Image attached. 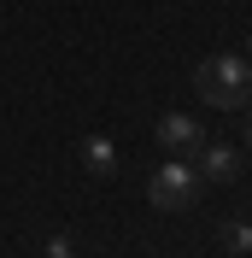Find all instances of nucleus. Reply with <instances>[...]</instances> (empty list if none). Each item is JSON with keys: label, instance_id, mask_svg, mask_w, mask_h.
Listing matches in <instances>:
<instances>
[{"label": "nucleus", "instance_id": "1", "mask_svg": "<svg viewBox=\"0 0 252 258\" xmlns=\"http://www.w3.org/2000/svg\"><path fill=\"white\" fill-rule=\"evenodd\" d=\"M194 88H200L205 106H217V112H235V106H252V64L246 59H205L194 71Z\"/></svg>", "mask_w": 252, "mask_h": 258}, {"label": "nucleus", "instance_id": "2", "mask_svg": "<svg viewBox=\"0 0 252 258\" xmlns=\"http://www.w3.org/2000/svg\"><path fill=\"white\" fill-rule=\"evenodd\" d=\"M200 188H205L200 170H194L188 159H170V164H158V170H153V188H147V194H153L158 211H188L194 200H200Z\"/></svg>", "mask_w": 252, "mask_h": 258}, {"label": "nucleus", "instance_id": "3", "mask_svg": "<svg viewBox=\"0 0 252 258\" xmlns=\"http://www.w3.org/2000/svg\"><path fill=\"white\" fill-rule=\"evenodd\" d=\"M158 147H164V153H188V159H194V153L205 147V129L194 123L188 112H170V117H158Z\"/></svg>", "mask_w": 252, "mask_h": 258}, {"label": "nucleus", "instance_id": "4", "mask_svg": "<svg viewBox=\"0 0 252 258\" xmlns=\"http://www.w3.org/2000/svg\"><path fill=\"white\" fill-rule=\"evenodd\" d=\"M194 159H200V182H235V170H240L235 141H205Z\"/></svg>", "mask_w": 252, "mask_h": 258}, {"label": "nucleus", "instance_id": "5", "mask_svg": "<svg viewBox=\"0 0 252 258\" xmlns=\"http://www.w3.org/2000/svg\"><path fill=\"white\" fill-rule=\"evenodd\" d=\"M82 170H94V176H111V170H117V147H111L106 135H88V141H82Z\"/></svg>", "mask_w": 252, "mask_h": 258}, {"label": "nucleus", "instance_id": "6", "mask_svg": "<svg viewBox=\"0 0 252 258\" xmlns=\"http://www.w3.org/2000/svg\"><path fill=\"white\" fill-rule=\"evenodd\" d=\"M223 241L229 252H252V223H223Z\"/></svg>", "mask_w": 252, "mask_h": 258}, {"label": "nucleus", "instance_id": "7", "mask_svg": "<svg viewBox=\"0 0 252 258\" xmlns=\"http://www.w3.org/2000/svg\"><path fill=\"white\" fill-rule=\"evenodd\" d=\"M41 252H47V258H77V241H71V235H53Z\"/></svg>", "mask_w": 252, "mask_h": 258}, {"label": "nucleus", "instance_id": "8", "mask_svg": "<svg viewBox=\"0 0 252 258\" xmlns=\"http://www.w3.org/2000/svg\"><path fill=\"white\" fill-rule=\"evenodd\" d=\"M246 153H252V106H246Z\"/></svg>", "mask_w": 252, "mask_h": 258}]
</instances>
